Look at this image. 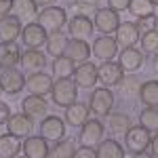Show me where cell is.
<instances>
[{
  "label": "cell",
  "mask_w": 158,
  "mask_h": 158,
  "mask_svg": "<svg viewBox=\"0 0 158 158\" xmlns=\"http://www.w3.org/2000/svg\"><path fill=\"white\" fill-rule=\"evenodd\" d=\"M51 97H53L55 106L68 108L78 97V85L74 82L72 78H57L55 85H53V91H51Z\"/></svg>",
  "instance_id": "cell-1"
},
{
  "label": "cell",
  "mask_w": 158,
  "mask_h": 158,
  "mask_svg": "<svg viewBox=\"0 0 158 158\" xmlns=\"http://www.w3.org/2000/svg\"><path fill=\"white\" fill-rule=\"evenodd\" d=\"M150 141H152V135L141 124H135L124 133V148L131 154H146L150 150Z\"/></svg>",
  "instance_id": "cell-2"
},
{
  "label": "cell",
  "mask_w": 158,
  "mask_h": 158,
  "mask_svg": "<svg viewBox=\"0 0 158 158\" xmlns=\"http://www.w3.org/2000/svg\"><path fill=\"white\" fill-rule=\"evenodd\" d=\"M36 21L47 32H55V30H61L63 25H68V15H65V9L61 6H44L38 13Z\"/></svg>",
  "instance_id": "cell-3"
},
{
  "label": "cell",
  "mask_w": 158,
  "mask_h": 158,
  "mask_svg": "<svg viewBox=\"0 0 158 158\" xmlns=\"http://www.w3.org/2000/svg\"><path fill=\"white\" fill-rule=\"evenodd\" d=\"M89 108L95 116H108L114 108V93L110 91V86H99L91 93Z\"/></svg>",
  "instance_id": "cell-4"
},
{
  "label": "cell",
  "mask_w": 158,
  "mask_h": 158,
  "mask_svg": "<svg viewBox=\"0 0 158 158\" xmlns=\"http://www.w3.org/2000/svg\"><path fill=\"white\" fill-rule=\"evenodd\" d=\"M93 23H95V30H99L101 34H114L118 30V25H120L118 11H114L112 6L97 9L95 15H93Z\"/></svg>",
  "instance_id": "cell-5"
},
{
  "label": "cell",
  "mask_w": 158,
  "mask_h": 158,
  "mask_svg": "<svg viewBox=\"0 0 158 158\" xmlns=\"http://www.w3.org/2000/svg\"><path fill=\"white\" fill-rule=\"evenodd\" d=\"M103 122L99 118H89V120L80 127V135H78V141L82 146H97L99 141L103 139Z\"/></svg>",
  "instance_id": "cell-6"
},
{
  "label": "cell",
  "mask_w": 158,
  "mask_h": 158,
  "mask_svg": "<svg viewBox=\"0 0 158 158\" xmlns=\"http://www.w3.org/2000/svg\"><path fill=\"white\" fill-rule=\"evenodd\" d=\"M47 38H49V32L38 21L25 23L23 30H21V40L27 49H40L42 44H47Z\"/></svg>",
  "instance_id": "cell-7"
},
{
  "label": "cell",
  "mask_w": 158,
  "mask_h": 158,
  "mask_svg": "<svg viewBox=\"0 0 158 158\" xmlns=\"http://www.w3.org/2000/svg\"><path fill=\"white\" fill-rule=\"evenodd\" d=\"M6 131L17 135L19 139H25V137H30L32 131H34V118L30 114H25L23 110L19 114H11V118L6 122Z\"/></svg>",
  "instance_id": "cell-8"
},
{
  "label": "cell",
  "mask_w": 158,
  "mask_h": 158,
  "mask_svg": "<svg viewBox=\"0 0 158 158\" xmlns=\"http://www.w3.org/2000/svg\"><path fill=\"white\" fill-rule=\"evenodd\" d=\"M74 82L80 86V89H93L95 82L99 80V74H97V65L91 63V61H82L76 65L74 70Z\"/></svg>",
  "instance_id": "cell-9"
},
{
  "label": "cell",
  "mask_w": 158,
  "mask_h": 158,
  "mask_svg": "<svg viewBox=\"0 0 158 158\" xmlns=\"http://www.w3.org/2000/svg\"><path fill=\"white\" fill-rule=\"evenodd\" d=\"M25 85L23 72L15 70V68H4L0 74V86H2V93L6 95H17Z\"/></svg>",
  "instance_id": "cell-10"
},
{
  "label": "cell",
  "mask_w": 158,
  "mask_h": 158,
  "mask_svg": "<svg viewBox=\"0 0 158 158\" xmlns=\"http://www.w3.org/2000/svg\"><path fill=\"white\" fill-rule=\"evenodd\" d=\"M40 135L47 141H59L65 135V118L59 116H44L40 122Z\"/></svg>",
  "instance_id": "cell-11"
},
{
  "label": "cell",
  "mask_w": 158,
  "mask_h": 158,
  "mask_svg": "<svg viewBox=\"0 0 158 158\" xmlns=\"http://www.w3.org/2000/svg\"><path fill=\"white\" fill-rule=\"evenodd\" d=\"M118 42L116 38H112L110 34H101V36L93 42V55L97 57L99 61H110L118 55Z\"/></svg>",
  "instance_id": "cell-12"
},
{
  "label": "cell",
  "mask_w": 158,
  "mask_h": 158,
  "mask_svg": "<svg viewBox=\"0 0 158 158\" xmlns=\"http://www.w3.org/2000/svg\"><path fill=\"white\" fill-rule=\"evenodd\" d=\"M53 85H55V80L51 78L49 74H44L42 70L32 72L27 78H25V86H27V91H30V93H36V95H44V97L51 95Z\"/></svg>",
  "instance_id": "cell-13"
},
{
  "label": "cell",
  "mask_w": 158,
  "mask_h": 158,
  "mask_svg": "<svg viewBox=\"0 0 158 158\" xmlns=\"http://www.w3.org/2000/svg\"><path fill=\"white\" fill-rule=\"evenodd\" d=\"M97 74H99V80L103 82V86H116L122 80L124 70L120 68V63L110 59V61H101L97 65Z\"/></svg>",
  "instance_id": "cell-14"
},
{
  "label": "cell",
  "mask_w": 158,
  "mask_h": 158,
  "mask_svg": "<svg viewBox=\"0 0 158 158\" xmlns=\"http://www.w3.org/2000/svg\"><path fill=\"white\" fill-rule=\"evenodd\" d=\"M95 30V23L91 21V17H85V15H74L72 19L68 21V32L72 38H78V40H89L91 34Z\"/></svg>",
  "instance_id": "cell-15"
},
{
  "label": "cell",
  "mask_w": 158,
  "mask_h": 158,
  "mask_svg": "<svg viewBox=\"0 0 158 158\" xmlns=\"http://www.w3.org/2000/svg\"><path fill=\"white\" fill-rule=\"evenodd\" d=\"M116 34V42H118V47L120 49H127V47H135L137 42H139V38H141V32H139V27L137 23H131V21H124L118 25V30L114 32Z\"/></svg>",
  "instance_id": "cell-16"
},
{
  "label": "cell",
  "mask_w": 158,
  "mask_h": 158,
  "mask_svg": "<svg viewBox=\"0 0 158 158\" xmlns=\"http://www.w3.org/2000/svg\"><path fill=\"white\" fill-rule=\"evenodd\" d=\"M143 53L139 49H135V47H127V49H120V55H118V63H120V68L124 72H137L141 65H143Z\"/></svg>",
  "instance_id": "cell-17"
},
{
  "label": "cell",
  "mask_w": 158,
  "mask_h": 158,
  "mask_svg": "<svg viewBox=\"0 0 158 158\" xmlns=\"http://www.w3.org/2000/svg\"><path fill=\"white\" fill-rule=\"evenodd\" d=\"M11 13L21 23H32L38 17V4L36 0H13Z\"/></svg>",
  "instance_id": "cell-18"
},
{
  "label": "cell",
  "mask_w": 158,
  "mask_h": 158,
  "mask_svg": "<svg viewBox=\"0 0 158 158\" xmlns=\"http://www.w3.org/2000/svg\"><path fill=\"white\" fill-rule=\"evenodd\" d=\"M21 21L9 13V15H4V17H0V40H4V42H15L17 38L21 36Z\"/></svg>",
  "instance_id": "cell-19"
},
{
  "label": "cell",
  "mask_w": 158,
  "mask_h": 158,
  "mask_svg": "<svg viewBox=\"0 0 158 158\" xmlns=\"http://www.w3.org/2000/svg\"><path fill=\"white\" fill-rule=\"evenodd\" d=\"M21 108L25 114H30L32 118H44L47 112H49V103L44 95H36V93H30L27 97L21 101Z\"/></svg>",
  "instance_id": "cell-20"
},
{
  "label": "cell",
  "mask_w": 158,
  "mask_h": 158,
  "mask_svg": "<svg viewBox=\"0 0 158 158\" xmlns=\"http://www.w3.org/2000/svg\"><path fill=\"white\" fill-rule=\"evenodd\" d=\"M89 114H91L89 103L74 101L72 106L65 108V122H68L70 127H82V124L89 120Z\"/></svg>",
  "instance_id": "cell-21"
},
{
  "label": "cell",
  "mask_w": 158,
  "mask_h": 158,
  "mask_svg": "<svg viewBox=\"0 0 158 158\" xmlns=\"http://www.w3.org/2000/svg\"><path fill=\"white\" fill-rule=\"evenodd\" d=\"M49 141L42 137V135H38V137H25L23 141V154L27 158H44L49 156Z\"/></svg>",
  "instance_id": "cell-22"
},
{
  "label": "cell",
  "mask_w": 158,
  "mask_h": 158,
  "mask_svg": "<svg viewBox=\"0 0 158 158\" xmlns=\"http://www.w3.org/2000/svg\"><path fill=\"white\" fill-rule=\"evenodd\" d=\"M21 63V51L17 42H0V68H17Z\"/></svg>",
  "instance_id": "cell-23"
},
{
  "label": "cell",
  "mask_w": 158,
  "mask_h": 158,
  "mask_svg": "<svg viewBox=\"0 0 158 158\" xmlns=\"http://www.w3.org/2000/svg\"><path fill=\"white\" fill-rule=\"evenodd\" d=\"M47 65V57L40 49H27L21 53V68L25 72H38V70H44Z\"/></svg>",
  "instance_id": "cell-24"
},
{
  "label": "cell",
  "mask_w": 158,
  "mask_h": 158,
  "mask_svg": "<svg viewBox=\"0 0 158 158\" xmlns=\"http://www.w3.org/2000/svg\"><path fill=\"white\" fill-rule=\"evenodd\" d=\"M63 55H68L70 59H74L76 63H82V61H89L91 57V47H89V42L86 40H78V38H74L68 42V47H65V53Z\"/></svg>",
  "instance_id": "cell-25"
},
{
  "label": "cell",
  "mask_w": 158,
  "mask_h": 158,
  "mask_svg": "<svg viewBox=\"0 0 158 158\" xmlns=\"http://www.w3.org/2000/svg\"><path fill=\"white\" fill-rule=\"evenodd\" d=\"M106 118H108V129L114 135H124L131 127H133L131 116L124 114V112H110Z\"/></svg>",
  "instance_id": "cell-26"
},
{
  "label": "cell",
  "mask_w": 158,
  "mask_h": 158,
  "mask_svg": "<svg viewBox=\"0 0 158 158\" xmlns=\"http://www.w3.org/2000/svg\"><path fill=\"white\" fill-rule=\"evenodd\" d=\"M68 36L61 32V30H55V32H49V38H47V53L51 57H59L65 53V47H68Z\"/></svg>",
  "instance_id": "cell-27"
},
{
  "label": "cell",
  "mask_w": 158,
  "mask_h": 158,
  "mask_svg": "<svg viewBox=\"0 0 158 158\" xmlns=\"http://www.w3.org/2000/svg\"><path fill=\"white\" fill-rule=\"evenodd\" d=\"M21 141L19 137L13 133H4L0 135V158H13L21 152Z\"/></svg>",
  "instance_id": "cell-28"
},
{
  "label": "cell",
  "mask_w": 158,
  "mask_h": 158,
  "mask_svg": "<svg viewBox=\"0 0 158 158\" xmlns=\"http://www.w3.org/2000/svg\"><path fill=\"white\" fill-rule=\"evenodd\" d=\"M124 148L116 139H101L97 143V158H122Z\"/></svg>",
  "instance_id": "cell-29"
},
{
  "label": "cell",
  "mask_w": 158,
  "mask_h": 158,
  "mask_svg": "<svg viewBox=\"0 0 158 158\" xmlns=\"http://www.w3.org/2000/svg\"><path fill=\"white\" fill-rule=\"evenodd\" d=\"M76 70V61L70 59L68 55H59L53 59V74L55 78H72Z\"/></svg>",
  "instance_id": "cell-30"
},
{
  "label": "cell",
  "mask_w": 158,
  "mask_h": 158,
  "mask_svg": "<svg viewBox=\"0 0 158 158\" xmlns=\"http://www.w3.org/2000/svg\"><path fill=\"white\" fill-rule=\"evenodd\" d=\"M139 99L143 106L158 108V80H146L139 89Z\"/></svg>",
  "instance_id": "cell-31"
},
{
  "label": "cell",
  "mask_w": 158,
  "mask_h": 158,
  "mask_svg": "<svg viewBox=\"0 0 158 158\" xmlns=\"http://www.w3.org/2000/svg\"><path fill=\"white\" fill-rule=\"evenodd\" d=\"M120 85V93L124 99H133L139 97V89H141V82L135 74H129V76H122V80L118 82Z\"/></svg>",
  "instance_id": "cell-32"
},
{
  "label": "cell",
  "mask_w": 158,
  "mask_h": 158,
  "mask_svg": "<svg viewBox=\"0 0 158 158\" xmlns=\"http://www.w3.org/2000/svg\"><path fill=\"white\" fill-rule=\"evenodd\" d=\"M74 152H76V143H74V139H65V137H61L59 141H55V146L49 150V156H55V158H72Z\"/></svg>",
  "instance_id": "cell-33"
},
{
  "label": "cell",
  "mask_w": 158,
  "mask_h": 158,
  "mask_svg": "<svg viewBox=\"0 0 158 158\" xmlns=\"http://www.w3.org/2000/svg\"><path fill=\"white\" fill-rule=\"evenodd\" d=\"M139 124L146 127L150 133L152 131H158V108L146 106V108L141 110V114H139Z\"/></svg>",
  "instance_id": "cell-34"
},
{
  "label": "cell",
  "mask_w": 158,
  "mask_h": 158,
  "mask_svg": "<svg viewBox=\"0 0 158 158\" xmlns=\"http://www.w3.org/2000/svg\"><path fill=\"white\" fill-rule=\"evenodd\" d=\"M154 6L156 4L152 0H131L127 11L131 13L133 17H146V15H152L154 13Z\"/></svg>",
  "instance_id": "cell-35"
},
{
  "label": "cell",
  "mask_w": 158,
  "mask_h": 158,
  "mask_svg": "<svg viewBox=\"0 0 158 158\" xmlns=\"http://www.w3.org/2000/svg\"><path fill=\"white\" fill-rule=\"evenodd\" d=\"M139 42H141V49L146 51V53L156 55V53H158V27L143 32L141 38H139Z\"/></svg>",
  "instance_id": "cell-36"
},
{
  "label": "cell",
  "mask_w": 158,
  "mask_h": 158,
  "mask_svg": "<svg viewBox=\"0 0 158 158\" xmlns=\"http://www.w3.org/2000/svg\"><path fill=\"white\" fill-rule=\"evenodd\" d=\"M70 6H72L74 15L91 17V15H95V11H97V0H74Z\"/></svg>",
  "instance_id": "cell-37"
},
{
  "label": "cell",
  "mask_w": 158,
  "mask_h": 158,
  "mask_svg": "<svg viewBox=\"0 0 158 158\" xmlns=\"http://www.w3.org/2000/svg\"><path fill=\"white\" fill-rule=\"evenodd\" d=\"M158 23L156 15L152 13V15H146V17H137V27H139V32L143 34V32H148V30H154Z\"/></svg>",
  "instance_id": "cell-38"
},
{
  "label": "cell",
  "mask_w": 158,
  "mask_h": 158,
  "mask_svg": "<svg viewBox=\"0 0 158 158\" xmlns=\"http://www.w3.org/2000/svg\"><path fill=\"white\" fill-rule=\"evenodd\" d=\"M74 156L76 158H95L97 156V148L95 146H80V148H76Z\"/></svg>",
  "instance_id": "cell-39"
},
{
  "label": "cell",
  "mask_w": 158,
  "mask_h": 158,
  "mask_svg": "<svg viewBox=\"0 0 158 158\" xmlns=\"http://www.w3.org/2000/svg\"><path fill=\"white\" fill-rule=\"evenodd\" d=\"M11 118V106H6L4 101H0V124H6Z\"/></svg>",
  "instance_id": "cell-40"
},
{
  "label": "cell",
  "mask_w": 158,
  "mask_h": 158,
  "mask_svg": "<svg viewBox=\"0 0 158 158\" xmlns=\"http://www.w3.org/2000/svg\"><path fill=\"white\" fill-rule=\"evenodd\" d=\"M108 2L114 11H124V9H129V2L131 0H108Z\"/></svg>",
  "instance_id": "cell-41"
},
{
  "label": "cell",
  "mask_w": 158,
  "mask_h": 158,
  "mask_svg": "<svg viewBox=\"0 0 158 158\" xmlns=\"http://www.w3.org/2000/svg\"><path fill=\"white\" fill-rule=\"evenodd\" d=\"M13 9V0H0V17L9 15Z\"/></svg>",
  "instance_id": "cell-42"
},
{
  "label": "cell",
  "mask_w": 158,
  "mask_h": 158,
  "mask_svg": "<svg viewBox=\"0 0 158 158\" xmlns=\"http://www.w3.org/2000/svg\"><path fill=\"white\" fill-rule=\"evenodd\" d=\"M150 152H152L154 156H158V131H156V135L152 137V141H150Z\"/></svg>",
  "instance_id": "cell-43"
},
{
  "label": "cell",
  "mask_w": 158,
  "mask_h": 158,
  "mask_svg": "<svg viewBox=\"0 0 158 158\" xmlns=\"http://www.w3.org/2000/svg\"><path fill=\"white\" fill-rule=\"evenodd\" d=\"M53 2H55V0H36V4H38V6H51Z\"/></svg>",
  "instance_id": "cell-44"
},
{
  "label": "cell",
  "mask_w": 158,
  "mask_h": 158,
  "mask_svg": "<svg viewBox=\"0 0 158 158\" xmlns=\"http://www.w3.org/2000/svg\"><path fill=\"white\" fill-rule=\"evenodd\" d=\"M152 65H154V72L158 74V53L154 55V59H152Z\"/></svg>",
  "instance_id": "cell-45"
},
{
  "label": "cell",
  "mask_w": 158,
  "mask_h": 158,
  "mask_svg": "<svg viewBox=\"0 0 158 158\" xmlns=\"http://www.w3.org/2000/svg\"><path fill=\"white\" fill-rule=\"evenodd\" d=\"M152 2H154V4H158V0H152Z\"/></svg>",
  "instance_id": "cell-46"
},
{
  "label": "cell",
  "mask_w": 158,
  "mask_h": 158,
  "mask_svg": "<svg viewBox=\"0 0 158 158\" xmlns=\"http://www.w3.org/2000/svg\"><path fill=\"white\" fill-rule=\"evenodd\" d=\"M0 93H2V86H0Z\"/></svg>",
  "instance_id": "cell-47"
}]
</instances>
